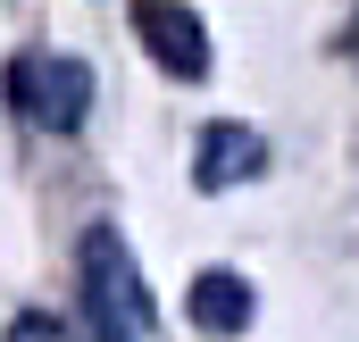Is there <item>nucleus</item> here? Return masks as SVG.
Instances as JSON below:
<instances>
[{"label":"nucleus","instance_id":"423d86ee","mask_svg":"<svg viewBox=\"0 0 359 342\" xmlns=\"http://www.w3.org/2000/svg\"><path fill=\"white\" fill-rule=\"evenodd\" d=\"M0 342H76L67 334V317H50V309H25V317H8V334Z\"/></svg>","mask_w":359,"mask_h":342},{"label":"nucleus","instance_id":"39448f33","mask_svg":"<svg viewBox=\"0 0 359 342\" xmlns=\"http://www.w3.org/2000/svg\"><path fill=\"white\" fill-rule=\"evenodd\" d=\"M251 309H259V292H251L234 267H201V275H192V292H184V317H192L201 334H243V326H251Z\"/></svg>","mask_w":359,"mask_h":342},{"label":"nucleus","instance_id":"7ed1b4c3","mask_svg":"<svg viewBox=\"0 0 359 342\" xmlns=\"http://www.w3.org/2000/svg\"><path fill=\"white\" fill-rule=\"evenodd\" d=\"M134 34H142V50L176 84H201L209 76V25L192 17V0H134Z\"/></svg>","mask_w":359,"mask_h":342},{"label":"nucleus","instance_id":"f257e3e1","mask_svg":"<svg viewBox=\"0 0 359 342\" xmlns=\"http://www.w3.org/2000/svg\"><path fill=\"white\" fill-rule=\"evenodd\" d=\"M84 317H92V342H151L159 334L151 284H142V267H134L117 226L84 234Z\"/></svg>","mask_w":359,"mask_h":342},{"label":"nucleus","instance_id":"f03ea898","mask_svg":"<svg viewBox=\"0 0 359 342\" xmlns=\"http://www.w3.org/2000/svg\"><path fill=\"white\" fill-rule=\"evenodd\" d=\"M8 100H17L25 125H42V134H76V125L92 117V67L67 59V50H25V59L8 67Z\"/></svg>","mask_w":359,"mask_h":342},{"label":"nucleus","instance_id":"20e7f679","mask_svg":"<svg viewBox=\"0 0 359 342\" xmlns=\"http://www.w3.org/2000/svg\"><path fill=\"white\" fill-rule=\"evenodd\" d=\"M259 167H268V142L251 125H234V117L201 125V151H192V184L201 192H234L243 175H259Z\"/></svg>","mask_w":359,"mask_h":342}]
</instances>
